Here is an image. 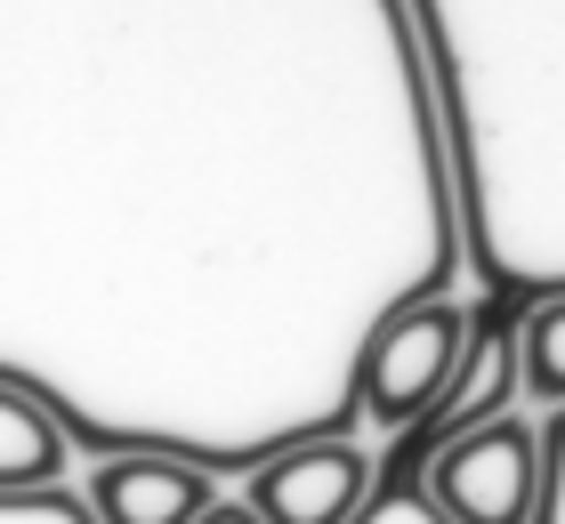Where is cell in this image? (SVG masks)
Masks as SVG:
<instances>
[{
  "label": "cell",
  "instance_id": "6da1fadb",
  "mask_svg": "<svg viewBox=\"0 0 565 524\" xmlns=\"http://www.w3.org/2000/svg\"><path fill=\"white\" fill-rule=\"evenodd\" d=\"M460 355H469V307L445 299V291L396 299L355 339V411L380 419L388 436L420 428V419L445 404Z\"/></svg>",
  "mask_w": 565,
  "mask_h": 524
},
{
  "label": "cell",
  "instance_id": "7a4b0ae2",
  "mask_svg": "<svg viewBox=\"0 0 565 524\" xmlns=\"http://www.w3.org/2000/svg\"><path fill=\"white\" fill-rule=\"evenodd\" d=\"M420 484L452 524H533V509H542V428L525 411H501L484 428L452 436L445 452H428Z\"/></svg>",
  "mask_w": 565,
  "mask_h": 524
},
{
  "label": "cell",
  "instance_id": "3957f363",
  "mask_svg": "<svg viewBox=\"0 0 565 524\" xmlns=\"http://www.w3.org/2000/svg\"><path fill=\"white\" fill-rule=\"evenodd\" d=\"M372 484H380V468L348 436H299L275 460H259L250 509L267 524H355V509L372 501Z\"/></svg>",
  "mask_w": 565,
  "mask_h": 524
},
{
  "label": "cell",
  "instance_id": "277c9868",
  "mask_svg": "<svg viewBox=\"0 0 565 524\" xmlns=\"http://www.w3.org/2000/svg\"><path fill=\"white\" fill-rule=\"evenodd\" d=\"M202 509H211V468L178 452H114L89 477L97 524H194Z\"/></svg>",
  "mask_w": 565,
  "mask_h": 524
},
{
  "label": "cell",
  "instance_id": "5b68a950",
  "mask_svg": "<svg viewBox=\"0 0 565 524\" xmlns=\"http://www.w3.org/2000/svg\"><path fill=\"white\" fill-rule=\"evenodd\" d=\"M33 492H65V428L49 404L0 379V501H33Z\"/></svg>",
  "mask_w": 565,
  "mask_h": 524
},
{
  "label": "cell",
  "instance_id": "8992f818",
  "mask_svg": "<svg viewBox=\"0 0 565 524\" xmlns=\"http://www.w3.org/2000/svg\"><path fill=\"white\" fill-rule=\"evenodd\" d=\"M518 372L533 404H565V291H542L518 323Z\"/></svg>",
  "mask_w": 565,
  "mask_h": 524
},
{
  "label": "cell",
  "instance_id": "52a82bcc",
  "mask_svg": "<svg viewBox=\"0 0 565 524\" xmlns=\"http://www.w3.org/2000/svg\"><path fill=\"white\" fill-rule=\"evenodd\" d=\"M355 524H452V516L428 501V484H420V477H380V484H372V501L355 509Z\"/></svg>",
  "mask_w": 565,
  "mask_h": 524
},
{
  "label": "cell",
  "instance_id": "ba28073f",
  "mask_svg": "<svg viewBox=\"0 0 565 524\" xmlns=\"http://www.w3.org/2000/svg\"><path fill=\"white\" fill-rule=\"evenodd\" d=\"M533 524H565V404L542 419V509Z\"/></svg>",
  "mask_w": 565,
  "mask_h": 524
},
{
  "label": "cell",
  "instance_id": "9c48e42d",
  "mask_svg": "<svg viewBox=\"0 0 565 524\" xmlns=\"http://www.w3.org/2000/svg\"><path fill=\"white\" fill-rule=\"evenodd\" d=\"M0 524H97V516L73 492H33V501H0Z\"/></svg>",
  "mask_w": 565,
  "mask_h": 524
},
{
  "label": "cell",
  "instance_id": "30bf717a",
  "mask_svg": "<svg viewBox=\"0 0 565 524\" xmlns=\"http://www.w3.org/2000/svg\"><path fill=\"white\" fill-rule=\"evenodd\" d=\"M194 524H267V516L250 509V501H211V509H202Z\"/></svg>",
  "mask_w": 565,
  "mask_h": 524
}]
</instances>
